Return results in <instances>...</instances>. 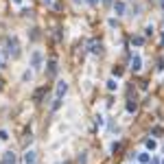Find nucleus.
Returning <instances> with one entry per match:
<instances>
[{
  "label": "nucleus",
  "instance_id": "4468645a",
  "mask_svg": "<svg viewBox=\"0 0 164 164\" xmlns=\"http://www.w3.org/2000/svg\"><path fill=\"white\" fill-rule=\"evenodd\" d=\"M116 88H118V81H116V79H114V77H112V79H110V81H107V90H112V92H114V90H116Z\"/></svg>",
  "mask_w": 164,
  "mask_h": 164
},
{
  "label": "nucleus",
  "instance_id": "9d476101",
  "mask_svg": "<svg viewBox=\"0 0 164 164\" xmlns=\"http://www.w3.org/2000/svg\"><path fill=\"white\" fill-rule=\"evenodd\" d=\"M131 44H133V46H142V44H144V37H142V35H133V37H131Z\"/></svg>",
  "mask_w": 164,
  "mask_h": 164
},
{
  "label": "nucleus",
  "instance_id": "39448f33",
  "mask_svg": "<svg viewBox=\"0 0 164 164\" xmlns=\"http://www.w3.org/2000/svg\"><path fill=\"white\" fill-rule=\"evenodd\" d=\"M112 4H114V13H116V15H125V11H127V4H125L123 0H114Z\"/></svg>",
  "mask_w": 164,
  "mask_h": 164
},
{
  "label": "nucleus",
  "instance_id": "423d86ee",
  "mask_svg": "<svg viewBox=\"0 0 164 164\" xmlns=\"http://www.w3.org/2000/svg\"><path fill=\"white\" fill-rule=\"evenodd\" d=\"M140 68H142V57H140V55H133V57H131V70L138 72Z\"/></svg>",
  "mask_w": 164,
  "mask_h": 164
},
{
  "label": "nucleus",
  "instance_id": "c85d7f7f",
  "mask_svg": "<svg viewBox=\"0 0 164 164\" xmlns=\"http://www.w3.org/2000/svg\"><path fill=\"white\" fill-rule=\"evenodd\" d=\"M2 83H4V81H2V79H0V90H2Z\"/></svg>",
  "mask_w": 164,
  "mask_h": 164
},
{
  "label": "nucleus",
  "instance_id": "2f4dec72",
  "mask_svg": "<svg viewBox=\"0 0 164 164\" xmlns=\"http://www.w3.org/2000/svg\"><path fill=\"white\" fill-rule=\"evenodd\" d=\"M160 164H164V160H160Z\"/></svg>",
  "mask_w": 164,
  "mask_h": 164
},
{
  "label": "nucleus",
  "instance_id": "1a4fd4ad",
  "mask_svg": "<svg viewBox=\"0 0 164 164\" xmlns=\"http://www.w3.org/2000/svg\"><path fill=\"white\" fill-rule=\"evenodd\" d=\"M55 75H57V61L50 59L48 61V77H55Z\"/></svg>",
  "mask_w": 164,
  "mask_h": 164
},
{
  "label": "nucleus",
  "instance_id": "aec40b11",
  "mask_svg": "<svg viewBox=\"0 0 164 164\" xmlns=\"http://www.w3.org/2000/svg\"><path fill=\"white\" fill-rule=\"evenodd\" d=\"M7 138H9V133H7L4 129H0V140H7Z\"/></svg>",
  "mask_w": 164,
  "mask_h": 164
},
{
  "label": "nucleus",
  "instance_id": "a878e982",
  "mask_svg": "<svg viewBox=\"0 0 164 164\" xmlns=\"http://www.w3.org/2000/svg\"><path fill=\"white\" fill-rule=\"evenodd\" d=\"M85 2H88V4H96L99 0H85Z\"/></svg>",
  "mask_w": 164,
  "mask_h": 164
},
{
  "label": "nucleus",
  "instance_id": "6ab92c4d",
  "mask_svg": "<svg viewBox=\"0 0 164 164\" xmlns=\"http://www.w3.org/2000/svg\"><path fill=\"white\" fill-rule=\"evenodd\" d=\"M144 33H147V35H153V24H149V26L144 29Z\"/></svg>",
  "mask_w": 164,
  "mask_h": 164
},
{
  "label": "nucleus",
  "instance_id": "7c9ffc66",
  "mask_svg": "<svg viewBox=\"0 0 164 164\" xmlns=\"http://www.w3.org/2000/svg\"><path fill=\"white\" fill-rule=\"evenodd\" d=\"M160 4H162V9H164V0H162V2H160Z\"/></svg>",
  "mask_w": 164,
  "mask_h": 164
},
{
  "label": "nucleus",
  "instance_id": "4be33fe9",
  "mask_svg": "<svg viewBox=\"0 0 164 164\" xmlns=\"http://www.w3.org/2000/svg\"><path fill=\"white\" fill-rule=\"evenodd\" d=\"M107 24H110V26H112V29H114V26H116V24H118V22H116V20H114V18H110V20H107Z\"/></svg>",
  "mask_w": 164,
  "mask_h": 164
},
{
  "label": "nucleus",
  "instance_id": "cd10ccee",
  "mask_svg": "<svg viewBox=\"0 0 164 164\" xmlns=\"http://www.w3.org/2000/svg\"><path fill=\"white\" fill-rule=\"evenodd\" d=\"M103 2H105V4H110V2H112V0H103Z\"/></svg>",
  "mask_w": 164,
  "mask_h": 164
},
{
  "label": "nucleus",
  "instance_id": "393cba45",
  "mask_svg": "<svg viewBox=\"0 0 164 164\" xmlns=\"http://www.w3.org/2000/svg\"><path fill=\"white\" fill-rule=\"evenodd\" d=\"M11 2H13V4H18V7L22 4V0H11Z\"/></svg>",
  "mask_w": 164,
  "mask_h": 164
},
{
  "label": "nucleus",
  "instance_id": "ddd939ff",
  "mask_svg": "<svg viewBox=\"0 0 164 164\" xmlns=\"http://www.w3.org/2000/svg\"><path fill=\"white\" fill-rule=\"evenodd\" d=\"M149 158H151L149 153H138V162H140V164H147V162H149Z\"/></svg>",
  "mask_w": 164,
  "mask_h": 164
},
{
  "label": "nucleus",
  "instance_id": "f8f14e48",
  "mask_svg": "<svg viewBox=\"0 0 164 164\" xmlns=\"http://www.w3.org/2000/svg\"><path fill=\"white\" fill-rule=\"evenodd\" d=\"M44 94H46V88H40V90L33 94V101H42V96H44Z\"/></svg>",
  "mask_w": 164,
  "mask_h": 164
},
{
  "label": "nucleus",
  "instance_id": "dca6fc26",
  "mask_svg": "<svg viewBox=\"0 0 164 164\" xmlns=\"http://www.w3.org/2000/svg\"><path fill=\"white\" fill-rule=\"evenodd\" d=\"M136 110H138L136 101H129V103H127V112H136Z\"/></svg>",
  "mask_w": 164,
  "mask_h": 164
},
{
  "label": "nucleus",
  "instance_id": "0eeeda50",
  "mask_svg": "<svg viewBox=\"0 0 164 164\" xmlns=\"http://www.w3.org/2000/svg\"><path fill=\"white\" fill-rule=\"evenodd\" d=\"M90 50H92L94 55H103V44L96 42V40H92V42H90Z\"/></svg>",
  "mask_w": 164,
  "mask_h": 164
},
{
  "label": "nucleus",
  "instance_id": "5701e85b",
  "mask_svg": "<svg viewBox=\"0 0 164 164\" xmlns=\"http://www.w3.org/2000/svg\"><path fill=\"white\" fill-rule=\"evenodd\" d=\"M123 75V68H114V77H121Z\"/></svg>",
  "mask_w": 164,
  "mask_h": 164
},
{
  "label": "nucleus",
  "instance_id": "9b49d317",
  "mask_svg": "<svg viewBox=\"0 0 164 164\" xmlns=\"http://www.w3.org/2000/svg\"><path fill=\"white\" fill-rule=\"evenodd\" d=\"M31 79H33V70H24V72H22V81L29 83Z\"/></svg>",
  "mask_w": 164,
  "mask_h": 164
},
{
  "label": "nucleus",
  "instance_id": "412c9836",
  "mask_svg": "<svg viewBox=\"0 0 164 164\" xmlns=\"http://www.w3.org/2000/svg\"><path fill=\"white\" fill-rule=\"evenodd\" d=\"M147 164H160V158H149V162Z\"/></svg>",
  "mask_w": 164,
  "mask_h": 164
},
{
  "label": "nucleus",
  "instance_id": "2eb2a0df",
  "mask_svg": "<svg viewBox=\"0 0 164 164\" xmlns=\"http://www.w3.org/2000/svg\"><path fill=\"white\" fill-rule=\"evenodd\" d=\"M144 144H147V149H149V151H153V149H156V147H158V142H156V140H153V138H149V140H147V142H144Z\"/></svg>",
  "mask_w": 164,
  "mask_h": 164
},
{
  "label": "nucleus",
  "instance_id": "7ed1b4c3",
  "mask_svg": "<svg viewBox=\"0 0 164 164\" xmlns=\"http://www.w3.org/2000/svg\"><path fill=\"white\" fill-rule=\"evenodd\" d=\"M42 66H44V55H42V50H33L31 53V70L35 72V70H42Z\"/></svg>",
  "mask_w": 164,
  "mask_h": 164
},
{
  "label": "nucleus",
  "instance_id": "b1692460",
  "mask_svg": "<svg viewBox=\"0 0 164 164\" xmlns=\"http://www.w3.org/2000/svg\"><path fill=\"white\" fill-rule=\"evenodd\" d=\"M2 68H4V57L0 55V70H2Z\"/></svg>",
  "mask_w": 164,
  "mask_h": 164
},
{
  "label": "nucleus",
  "instance_id": "a211bd4d",
  "mask_svg": "<svg viewBox=\"0 0 164 164\" xmlns=\"http://www.w3.org/2000/svg\"><path fill=\"white\" fill-rule=\"evenodd\" d=\"M79 164H88V156H85V153L79 156Z\"/></svg>",
  "mask_w": 164,
  "mask_h": 164
},
{
  "label": "nucleus",
  "instance_id": "f3484780",
  "mask_svg": "<svg viewBox=\"0 0 164 164\" xmlns=\"http://www.w3.org/2000/svg\"><path fill=\"white\" fill-rule=\"evenodd\" d=\"M103 125H105V118L101 114H96V127H103Z\"/></svg>",
  "mask_w": 164,
  "mask_h": 164
},
{
  "label": "nucleus",
  "instance_id": "20e7f679",
  "mask_svg": "<svg viewBox=\"0 0 164 164\" xmlns=\"http://www.w3.org/2000/svg\"><path fill=\"white\" fill-rule=\"evenodd\" d=\"M24 164H37V151L35 149H26L24 151Z\"/></svg>",
  "mask_w": 164,
  "mask_h": 164
},
{
  "label": "nucleus",
  "instance_id": "f257e3e1",
  "mask_svg": "<svg viewBox=\"0 0 164 164\" xmlns=\"http://www.w3.org/2000/svg\"><path fill=\"white\" fill-rule=\"evenodd\" d=\"M66 92H68V81H57V90H55V103H53V110H59V105H61V99L66 96Z\"/></svg>",
  "mask_w": 164,
  "mask_h": 164
},
{
  "label": "nucleus",
  "instance_id": "c756f323",
  "mask_svg": "<svg viewBox=\"0 0 164 164\" xmlns=\"http://www.w3.org/2000/svg\"><path fill=\"white\" fill-rule=\"evenodd\" d=\"M162 46H164V33H162Z\"/></svg>",
  "mask_w": 164,
  "mask_h": 164
},
{
  "label": "nucleus",
  "instance_id": "6e6552de",
  "mask_svg": "<svg viewBox=\"0 0 164 164\" xmlns=\"http://www.w3.org/2000/svg\"><path fill=\"white\" fill-rule=\"evenodd\" d=\"M0 164H15V153H13V151H4L2 162H0Z\"/></svg>",
  "mask_w": 164,
  "mask_h": 164
},
{
  "label": "nucleus",
  "instance_id": "bb28decb",
  "mask_svg": "<svg viewBox=\"0 0 164 164\" xmlns=\"http://www.w3.org/2000/svg\"><path fill=\"white\" fill-rule=\"evenodd\" d=\"M42 2H44V4H53V0H42Z\"/></svg>",
  "mask_w": 164,
  "mask_h": 164
},
{
  "label": "nucleus",
  "instance_id": "f03ea898",
  "mask_svg": "<svg viewBox=\"0 0 164 164\" xmlns=\"http://www.w3.org/2000/svg\"><path fill=\"white\" fill-rule=\"evenodd\" d=\"M7 55H9L11 59H15V57L20 55V42H18V37H15V35L7 40Z\"/></svg>",
  "mask_w": 164,
  "mask_h": 164
}]
</instances>
